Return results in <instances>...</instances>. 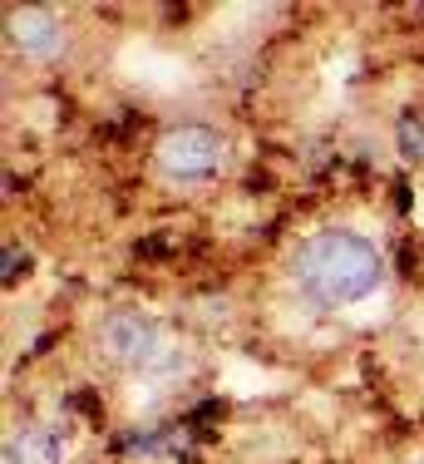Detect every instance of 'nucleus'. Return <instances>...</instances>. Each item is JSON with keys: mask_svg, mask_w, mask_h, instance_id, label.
Here are the masks:
<instances>
[{"mask_svg": "<svg viewBox=\"0 0 424 464\" xmlns=\"http://www.w3.org/2000/svg\"><path fill=\"white\" fill-rule=\"evenodd\" d=\"M385 257L375 252L371 237L351 227H326L306 237L292 257V282L306 302L316 306H355L381 286Z\"/></svg>", "mask_w": 424, "mask_h": 464, "instance_id": "f257e3e1", "label": "nucleus"}, {"mask_svg": "<svg viewBox=\"0 0 424 464\" xmlns=\"http://www.w3.org/2000/svg\"><path fill=\"white\" fill-rule=\"evenodd\" d=\"M94 341H99V356L114 361L124 371H143L153 356H159V326L153 316H143L139 306H114V312L99 316L94 326Z\"/></svg>", "mask_w": 424, "mask_h": 464, "instance_id": "f03ea898", "label": "nucleus"}, {"mask_svg": "<svg viewBox=\"0 0 424 464\" xmlns=\"http://www.w3.org/2000/svg\"><path fill=\"white\" fill-rule=\"evenodd\" d=\"M227 159V139L212 124H173L159 139V169L173 179H207Z\"/></svg>", "mask_w": 424, "mask_h": 464, "instance_id": "7ed1b4c3", "label": "nucleus"}, {"mask_svg": "<svg viewBox=\"0 0 424 464\" xmlns=\"http://www.w3.org/2000/svg\"><path fill=\"white\" fill-rule=\"evenodd\" d=\"M5 35L10 45L30 60H54L64 50V25L54 20V10L44 5H10L5 10Z\"/></svg>", "mask_w": 424, "mask_h": 464, "instance_id": "20e7f679", "label": "nucleus"}, {"mask_svg": "<svg viewBox=\"0 0 424 464\" xmlns=\"http://www.w3.org/2000/svg\"><path fill=\"white\" fill-rule=\"evenodd\" d=\"M10 464H64V435L50 425L20 430L10 440Z\"/></svg>", "mask_w": 424, "mask_h": 464, "instance_id": "39448f33", "label": "nucleus"}, {"mask_svg": "<svg viewBox=\"0 0 424 464\" xmlns=\"http://www.w3.org/2000/svg\"><path fill=\"white\" fill-rule=\"evenodd\" d=\"M400 153H405V159H424V124L419 119H405V124H400Z\"/></svg>", "mask_w": 424, "mask_h": 464, "instance_id": "423d86ee", "label": "nucleus"}, {"mask_svg": "<svg viewBox=\"0 0 424 464\" xmlns=\"http://www.w3.org/2000/svg\"><path fill=\"white\" fill-rule=\"evenodd\" d=\"M419 464H424V459H419Z\"/></svg>", "mask_w": 424, "mask_h": 464, "instance_id": "0eeeda50", "label": "nucleus"}]
</instances>
